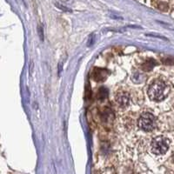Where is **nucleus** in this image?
<instances>
[{
	"instance_id": "obj_1",
	"label": "nucleus",
	"mask_w": 174,
	"mask_h": 174,
	"mask_svg": "<svg viewBox=\"0 0 174 174\" xmlns=\"http://www.w3.org/2000/svg\"><path fill=\"white\" fill-rule=\"evenodd\" d=\"M169 91V88L165 85V82L161 80H155L148 89V96L153 101H162L164 100L167 93Z\"/></svg>"
},
{
	"instance_id": "obj_2",
	"label": "nucleus",
	"mask_w": 174,
	"mask_h": 174,
	"mask_svg": "<svg viewBox=\"0 0 174 174\" xmlns=\"http://www.w3.org/2000/svg\"><path fill=\"white\" fill-rule=\"evenodd\" d=\"M151 149L156 155H163L169 149V140L163 136L156 137L152 141Z\"/></svg>"
},
{
	"instance_id": "obj_3",
	"label": "nucleus",
	"mask_w": 174,
	"mask_h": 174,
	"mask_svg": "<svg viewBox=\"0 0 174 174\" xmlns=\"http://www.w3.org/2000/svg\"><path fill=\"white\" fill-rule=\"evenodd\" d=\"M156 118L152 113L145 112L138 119V126L141 130L145 131H152L156 127Z\"/></svg>"
},
{
	"instance_id": "obj_4",
	"label": "nucleus",
	"mask_w": 174,
	"mask_h": 174,
	"mask_svg": "<svg viewBox=\"0 0 174 174\" xmlns=\"http://www.w3.org/2000/svg\"><path fill=\"white\" fill-rule=\"evenodd\" d=\"M116 102L120 108H126L130 105V96L128 93L122 91L116 96Z\"/></svg>"
},
{
	"instance_id": "obj_5",
	"label": "nucleus",
	"mask_w": 174,
	"mask_h": 174,
	"mask_svg": "<svg viewBox=\"0 0 174 174\" xmlns=\"http://www.w3.org/2000/svg\"><path fill=\"white\" fill-rule=\"evenodd\" d=\"M109 75V71L106 69H101V68H95L93 70L92 73V78L95 81L97 82H103L105 81Z\"/></svg>"
},
{
	"instance_id": "obj_6",
	"label": "nucleus",
	"mask_w": 174,
	"mask_h": 174,
	"mask_svg": "<svg viewBox=\"0 0 174 174\" xmlns=\"http://www.w3.org/2000/svg\"><path fill=\"white\" fill-rule=\"evenodd\" d=\"M157 65V62L154 60V59H147L146 61H145L142 65V69L145 71H152V69L154 68V66Z\"/></svg>"
},
{
	"instance_id": "obj_7",
	"label": "nucleus",
	"mask_w": 174,
	"mask_h": 174,
	"mask_svg": "<svg viewBox=\"0 0 174 174\" xmlns=\"http://www.w3.org/2000/svg\"><path fill=\"white\" fill-rule=\"evenodd\" d=\"M107 95H108V90L106 88H105V87H101L99 89V91H98L97 97H98V99L103 100V99H105L107 97Z\"/></svg>"
},
{
	"instance_id": "obj_8",
	"label": "nucleus",
	"mask_w": 174,
	"mask_h": 174,
	"mask_svg": "<svg viewBox=\"0 0 174 174\" xmlns=\"http://www.w3.org/2000/svg\"><path fill=\"white\" fill-rule=\"evenodd\" d=\"M163 62L165 65H174V58H167L163 59Z\"/></svg>"
},
{
	"instance_id": "obj_9",
	"label": "nucleus",
	"mask_w": 174,
	"mask_h": 174,
	"mask_svg": "<svg viewBox=\"0 0 174 174\" xmlns=\"http://www.w3.org/2000/svg\"><path fill=\"white\" fill-rule=\"evenodd\" d=\"M173 160H174V155H173Z\"/></svg>"
}]
</instances>
